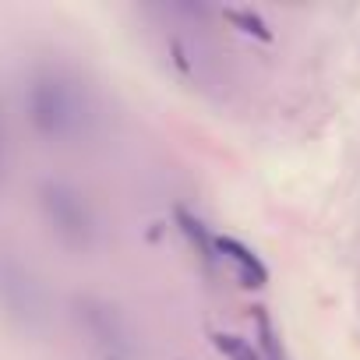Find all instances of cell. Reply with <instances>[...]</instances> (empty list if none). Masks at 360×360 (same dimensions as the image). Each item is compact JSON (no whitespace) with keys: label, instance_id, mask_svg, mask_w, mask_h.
<instances>
[{"label":"cell","instance_id":"cell-1","mask_svg":"<svg viewBox=\"0 0 360 360\" xmlns=\"http://www.w3.org/2000/svg\"><path fill=\"white\" fill-rule=\"evenodd\" d=\"M25 110L43 138L71 141L89 127V92L64 68H39L25 89Z\"/></svg>","mask_w":360,"mask_h":360},{"label":"cell","instance_id":"cell-2","mask_svg":"<svg viewBox=\"0 0 360 360\" xmlns=\"http://www.w3.org/2000/svg\"><path fill=\"white\" fill-rule=\"evenodd\" d=\"M43 205H46L50 219H53L64 233L85 237V230H89V212H85V205H82V198H78L75 191H68V188H60V184H46Z\"/></svg>","mask_w":360,"mask_h":360},{"label":"cell","instance_id":"cell-3","mask_svg":"<svg viewBox=\"0 0 360 360\" xmlns=\"http://www.w3.org/2000/svg\"><path fill=\"white\" fill-rule=\"evenodd\" d=\"M216 258H226V262L237 269V279H240L244 286H251V290H258V286L269 283L265 262H262L248 244H240L237 237H216Z\"/></svg>","mask_w":360,"mask_h":360},{"label":"cell","instance_id":"cell-4","mask_svg":"<svg viewBox=\"0 0 360 360\" xmlns=\"http://www.w3.org/2000/svg\"><path fill=\"white\" fill-rule=\"evenodd\" d=\"M176 223H180V230L188 233L191 248L202 255V262H205V265H212V262H216V237L205 230V223H202V219H195L188 209H176Z\"/></svg>","mask_w":360,"mask_h":360},{"label":"cell","instance_id":"cell-5","mask_svg":"<svg viewBox=\"0 0 360 360\" xmlns=\"http://www.w3.org/2000/svg\"><path fill=\"white\" fill-rule=\"evenodd\" d=\"M212 342H216V349H219V353H226L230 360H258L255 346H251L248 339H240V335H226V332H216V335H212Z\"/></svg>","mask_w":360,"mask_h":360},{"label":"cell","instance_id":"cell-6","mask_svg":"<svg viewBox=\"0 0 360 360\" xmlns=\"http://www.w3.org/2000/svg\"><path fill=\"white\" fill-rule=\"evenodd\" d=\"M226 18L233 22V25H240L248 36H258V39H272V32L265 29V22L255 15V11H240V8H233V11H226Z\"/></svg>","mask_w":360,"mask_h":360},{"label":"cell","instance_id":"cell-7","mask_svg":"<svg viewBox=\"0 0 360 360\" xmlns=\"http://www.w3.org/2000/svg\"><path fill=\"white\" fill-rule=\"evenodd\" d=\"M0 169H4V127H0Z\"/></svg>","mask_w":360,"mask_h":360}]
</instances>
